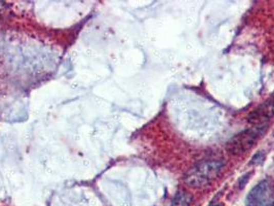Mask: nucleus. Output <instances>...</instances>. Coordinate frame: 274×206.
Masks as SVG:
<instances>
[{"mask_svg":"<svg viewBox=\"0 0 274 206\" xmlns=\"http://www.w3.org/2000/svg\"><path fill=\"white\" fill-rule=\"evenodd\" d=\"M213 206H220V205H213Z\"/></svg>","mask_w":274,"mask_h":206,"instance_id":"9","label":"nucleus"},{"mask_svg":"<svg viewBox=\"0 0 274 206\" xmlns=\"http://www.w3.org/2000/svg\"><path fill=\"white\" fill-rule=\"evenodd\" d=\"M274 116V95L267 99L262 105H260L257 109H255L247 117V121L255 125H265L267 121H269Z\"/></svg>","mask_w":274,"mask_h":206,"instance_id":"4","label":"nucleus"},{"mask_svg":"<svg viewBox=\"0 0 274 206\" xmlns=\"http://www.w3.org/2000/svg\"><path fill=\"white\" fill-rule=\"evenodd\" d=\"M266 129V125H259L241 131L227 142V151L232 155H240L247 152L264 134Z\"/></svg>","mask_w":274,"mask_h":206,"instance_id":"2","label":"nucleus"},{"mask_svg":"<svg viewBox=\"0 0 274 206\" xmlns=\"http://www.w3.org/2000/svg\"><path fill=\"white\" fill-rule=\"evenodd\" d=\"M9 11H10L9 6L4 2H0V20L4 19L8 15Z\"/></svg>","mask_w":274,"mask_h":206,"instance_id":"6","label":"nucleus"},{"mask_svg":"<svg viewBox=\"0 0 274 206\" xmlns=\"http://www.w3.org/2000/svg\"><path fill=\"white\" fill-rule=\"evenodd\" d=\"M223 166L224 163L221 160H202L186 173L184 180L192 188H203L218 177Z\"/></svg>","mask_w":274,"mask_h":206,"instance_id":"1","label":"nucleus"},{"mask_svg":"<svg viewBox=\"0 0 274 206\" xmlns=\"http://www.w3.org/2000/svg\"><path fill=\"white\" fill-rule=\"evenodd\" d=\"M246 206H272L274 204V189L269 180L259 182L246 196Z\"/></svg>","mask_w":274,"mask_h":206,"instance_id":"3","label":"nucleus"},{"mask_svg":"<svg viewBox=\"0 0 274 206\" xmlns=\"http://www.w3.org/2000/svg\"><path fill=\"white\" fill-rule=\"evenodd\" d=\"M193 201V197L186 191H179L171 203V206H190Z\"/></svg>","mask_w":274,"mask_h":206,"instance_id":"5","label":"nucleus"},{"mask_svg":"<svg viewBox=\"0 0 274 206\" xmlns=\"http://www.w3.org/2000/svg\"><path fill=\"white\" fill-rule=\"evenodd\" d=\"M249 174H247V175H244L243 177H241V179H240V182H239V188L240 189H243L244 188V186H245V183H246V181L248 180V178L249 177H247Z\"/></svg>","mask_w":274,"mask_h":206,"instance_id":"8","label":"nucleus"},{"mask_svg":"<svg viewBox=\"0 0 274 206\" xmlns=\"http://www.w3.org/2000/svg\"><path fill=\"white\" fill-rule=\"evenodd\" d=\"M264 158V155L262 154V152H260L258 155H256L253 158H252V164H258V163H261L262 160Z\"/></svg>","mask_w":274,"mask_h":206,"instance_id":"7","label":"nucleus"}]
</instances>
